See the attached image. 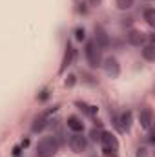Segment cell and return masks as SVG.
Segmentation results:
<instances>
[{"label":"cell","instance_id":"6da1fadb","mask_svg":"<svg viewBox=\"0 0 155 157\" xmlns=\"http://www.w3.org/2000/svg\"><path fill=\"white\" fill-rule=\"evenodd\" d=\"M59 152V141L55 135H47L42 137L37 144V157H55Z\"/></svg>","mask_w":155,"mask_h":157},{"label":"cell","instance_id":"7a4b0ae2","mask_svg":"<svg viewBox=\"0 0 155 157\" xmlns=\"http://www.w3.org/2000/svg\"><path fill=\"white\" fill-rule=\"evenodd\" d=\"M84 55L89 64V68H100L102 66V49L95 44V40H88L84 46Z\"/></svg>","mask_w":155,"mask_h":157},{"label":"cell","instance_id":"3957f363","mask_svg":"<svg viewBox=\"0 0 155 157\" xmlns=\"http://www.w3.org/2000/svg\"><path fill=\"white\" fill-rule=\"evenodd\" d=\"M102 152L106 154V157H117L119 152V141L112 132H100V139H99Z\"/></svg>","mask_w":155,"mask_h":157},{"label":"cell","instance_id":"277c9868","mask_svg":"<svg viewBox=\"0 0 155 157\" xmlns=\"http://www.w3.org/2000/svg\"><path fill=\"white\" fill-rule=\"evenodd\" d=\"M57 110H59V106H53L51 110H47V112H42L40 115H37V117L33 119L31 132H33V133H39V132H42L46 126H49V122H51V121H49V115H51V113H55Z\"/></svg>","mask_w":155,"mask_h":157},{"label":"cell","instance_id":"5b68a950","mask_svg":"<svg viewBox=\"0 0 155 157\" xmlns=\"http://www.w3.org/2000/svg\"><path fill=\"white\" fill-rule=\"evenodd\" d=\"M131 122H133V113H131L130 110L122 112L119 117L113 115V124L117 126V130L122 132V133H128V132L131 130Z\"/></svg>","mask_w":155,"mask_h":157},{"label":"cell","instance_id":"8992f818","mask_svg":"<svg viewBox=\"0 0 155 157\" xmlns=\"http://www.w3.org/2000/svg\"><path fill=\"white\" fill-rule=\"evenodd\" d=\"M68 144H70L71 152H75V154H82V152H86V150H88L89 141H88V137H84L82 133H73V135H70Z\"/></svg>","mask_w":155,"mask_h":157},{"label":"cell","instance_id":"52a82bcc","mask_svg":"<svg viewBox=\"0 0 155 157\" xmlns=\"http://www.w3.org/2000/svg\"><path fill=\"white\" fill-rule=\"evenodd\" d=\"M75 57H77V49L73 48V44H71V42H68V44H66L64 57H62V62H60V68H59V73H64V71L73 64Z\"/></svg>","mask_w":155,"mask_h":157},{"label":"cell","instance_id":"ba28073f","mask_svg":"<svg viewBox=\"0 0 155 157\" xmlns=\"http://www.w3.org/2000/svg\"><path fill=\"white\" fill-rule=\"evenodd\" d=\"M126 40H128V44H131L135 48H142L146 44V40H148V35L142 33L141 29H130L126 33Z\"/></svg>","mask_w":155,"mask_h":157},{"label":"cell","instance_id":"9c48e42d","mask_svg":"<svg viewBox=\"0 0 155 157\" xmlns=\"http://www.w3.org/2000/svg\"><path fill=\"white\" fill-rule=\"evenodd\" d=\"M102 68H104L106 75L112 77V78H117L119 75H120V64H119V60H117L115 57L104 59V60H102Z\"/></svg>","mask_w":155,"mask_h":157},{"label":"cell","instance_id":"30bf717a","mask_svg":"<svg viewBox=\"0 0 155 157\" xmlns=\"http://www.w3.org/2000/svg\"><path fill=\"white\" fill-rule=\"evenodd\" d=\"M95 44L100 48V49H106V48H110V44H112V39H110V35H108V31L102 28V26H95Z\"/></svg>","mask_w":155,"mask_h":157},{"label":"cell","instance_id":"8fae6325","mask_svg":"<svg viewBox=\"0 0 155 157\" xmlns=\"http://www.w3.org/2000/svg\"><path fill=\"white\" fill-rule=\"evenodd\" d=\"M139 122H141V126L144 130H152V122H153V112H152V108L144 106L139 112Z\"/></svg>","mask_w":155,"mask_h":157},{"label":"cell","instance_id":"7c38bea8","mask_svg":"<svg viewBox=\"0 0 155 157\" xmlns=\"http://www.w3.org/2000/svg\"><path fill=\"white\" fill-rule=\"evenodd\" d=\"M66 126H68L73 133H82V132H84V122H82V119L77 117V115H70V117L66 119Z\"/></svg>","mask_w":155,"mask_h":157},{"label":"cell","instance_id":"4fadbf2b","mask_svg":"<svg viewBox=\"0 0 155 157\" xmlns=\"http://www.w3.org/2000/svg\"><path fill=\"white\" fill-rule=\"evenodd\" d=\"M75 104H77L78 110H80L84 115H88V117H95V115H97V112H99V108H97V106H89V104H86V102H82V101H77Z\"/></svg>","mask_w":155,"mask_h":157},{"label":"cell","instance_id":"5bb4252c","mask_svg":"<svg viewBox=\"0 0 155 157\" xmlns=\"http://www.w3.org/2000/svg\"><path fill=\"white\" fill-rule=\"evenodd\" d=\"M142 57H144V60H148V62H153L155 60V44L153 42H146V44L142 46Z\"/></svg>","mask_w":155,"mask_h":157},{"label":"cell","instance_id":"9a60e30c","mask_svg":"<svg viewBox=\"0 0 155 157\" xmlns=\"http://www.w3.org/2000/svg\"><path fill=\"white\" fill-rule=\"evenodd\" d=\"M142 15H144L146 24H148L150 28H155V9H153V7H146Z\"/></svg>","mask_w":155,"mask_h":157},{"label":"cell","instance_id":"2e32d148","mask_svg":"<svg viewBox=\"0 0 155 157\" xmlns=\"http://www.w3.org/2000/svg\"><path fill=\"white\" fill-rule=\"evenodd\" d=\"M135 4V0H115V6L120 11H126V9H131Z\"/></svg>","mask_w":155,"mask_h":157},{"label":"cell","instance_id":"e0dca14e","mask_svg":"<svg viewBox=\"0 0 155 157\" xmlns=\"http://www.w3.org/2000/svg\"><path fill=\"white\" fill-rule=\"evenodd\" d=\"M75 39H77L78 42L86 40V29H84V28H80V26H78L77 29H75Z\"/></svg>","mask_w":155,"mask_h":157},{"label":"cell","instance_id":"ac0fdd59","mask_svg":"<svg viewBox=\"0 0 155 157\" xmlns=\"http://www.w3.org/2000/svg\"><path fill=\"white\" fill-rule=\"evenodd\" d=\"M89 139H91L93 143H99V139H100V130H97V128H93V130L89 132Z\"/></svg>","mask_w":155,"mask_h":157},{"label":"cell","instance_id":"d6986e66","mask_svg":"<svg viewBox=\"0 0 155 157\" xmlns=\"http://www.w3.org/2000/svg\"><path fill=\"white\" fill-rule=\"evenodd\" d=\"M37 99H39L40 102L47 101V99H49V90H47V88H46V90H42V91H40V95H37Z\"/></svg>","mask_w":155,"mask_h":157},{"label":"cell","instance_id":"ffe728a7","mask_svg":"<svg viewBox=\"0 0 155 157\" xmlns=\"http://www.w3.org/2000/svg\"><path fill=\"white\" fill-rule=\"evenodd\" d=\"M73 84H75V75H68V78H66V86L71 88Z\"/></svg>","mask_w":155,"mask_h":157},{"label":"cell","instance_id":"44dd1931","mask_svg":"<svg viewBox=\"0 0 155 157\" xmlns=\"http://www.w3.org/2000/svg\"><path fill=\"white\" fill-rule=\"evenodd\" d=\"M137 157H148V150L146 148H139L137 150Z\"/></svg>","mask_w":155,"mask_h":157},{"label":"cell","instance_id":"7402d4cb","mask_svg":"<svg viewBox=\"0 0 155 157\" xmlns=\"http://www.w3.org/2000/svg\"><path fill=\"white\" fill-rule=\"evenodd\" d=\"M20 154H22V146H15V148H13V155L18 157Z\"/></svg>","mask_w":155,"mask_h":157},{"label":"cell","instance_id":"603a6c76","mask_svg":"<svg viewBox=\"0 0 155 157\" xmlns=\"http://www.w3.org/2000/svg\"><path fill=\"white\" fill-rule=\"evenodd\" d=\"M102 4V0H89V6H93V7H99Z\"/></svg>","mask_w":155,"mask_h":157},{"label":"cell","instance_id":"cb8c5ba5","mask_svg":"<svg viewBox=\"0 0 155 157\" xmlns=\"http://www.w3.org/2000/svg\"><path fill=\"white\" fill-rule=\"evenodd\" d=\"M28 144H29V139H24V141H22V144H20V146H22V148H26V146H28Z\"/></svg>","mask_w":155,"mask_h":157}]
</instances>
